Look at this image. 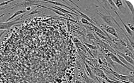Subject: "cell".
Returning a JSON list of instances; mask_svg holds the SVG:
<instances>
[{
  "label": "cell",
  "mask_w": 134,
  "mask_h": 83,
  "mask_svg": "<svg viewBox=\"0 0 134 83\" xmlns=\"http://www.w3.org/2000/svg\"><path fill=\"white\" fill-rule=\"evenodd\" d=\"M23 22H24V20H19V19H15L12 20V21L0 23V30H6L7 29H10L11 27H12L15 25L21 24V23Z\"/></svg>",
  "instance_id": "6da1fadb"
},
{
  "label": "cell",
  "mask_w": 134,
  "mask_h": 83,
  "mask_svg": "<svg viewBox=\"0 0 134 83\" xmlns=\"http://www.w3.org/2000/svg\"><path fill=\"white\" fill-rule=\"evenodd\" d=\"M40 2V1H35V0H25L21 2L18 3L15 5H12L11 7H22V8H27V7H31L32 6H36V3Z\"/></svg>",
  "instance_id": "7a4b0ae2"
},
{
  "label": "cell",
  "mask_w": 134,
  "mask_h": 83,
  "mask_svg": "<svg viewBox=\"0 0 134 83\" xmlns=\"http://www.w3.org/2000/svg\"><path fill=\"white\" fill-rule=\"evenodd\" d=\"M110 73L113 74L114 76V78H116L118 81L123 83H130L129 82V79L132 75H122V74H118L117 72H114V71H113V70L111 69H110Z\"/></svg>",
  "instance_id": "3957f363"
},
{
  "label": "cell",
  "mask_w": 134,
  "mask_h": 83,
  "mask_svg": "<svg viewBox=\"0 0 134 83\" xmlns=\"http://www.w3.org/2000/svg\"><path fill=\"white\" fill-rule=\"evenodd\" d=\"M109 57H110V59L112 60V61H114V62H116L117 63H118V64H119V65H121V66H123L125 68H126V69H128V70H129V71L133 72V68H131L130 67L126 66V65H125V64H124L123 63H122V62H121L120 60H119L118 58L117 57V56H116L115 54H114L113 53H109Z\"/></svg>",
  "instance_id": "277c9868"
},
{
  "label": "cell",
  "mask_w": 134,
  "mask_h": 83,
  "mask_svg": "<svg viewBox=\"0 0 134 83\" xmlns=\"http://www.w3.org/2000/svg\"><path fill=\"white\" fill-rule=\"evenodd\" d=\"M103 28H102V29L104 30L105 32H107V33H108L109 34L113 35V36H114V37H116L117 39H119V41H121V39H120V37H119L117 31H116V29H115L113 27H112V26H105V25H103Z\"/></svg>",
  "instance_id": "5b68a950"
},
{
  "label": "cell",
  "mask_w": 134,
  "mask_h": 83,
  "mask_svg": "<svg viewBox=\"0 0 134 83\" xmlns=\"http://www.w3.org/2000/svg\"><path fill=\"white\" fill-rule=\"evenodd\" d=\"M97 14H98L102 18L103 21L107 24L108 25H109L110 26L113 25V17L111 16H109V15H104V14H102V13L99 12L98 11H97Z\"/></svg>",
  "instance_id": "8992f818"
},
{
  "label": "cell",
  "mask_w": 134,
  "mask_h": 83,
  "mask_svg": "<svg viewBox=\"0 0 134 83\" xmlns=\"http://www.w3.org/2000/svg\"><path fill=\"white\" fill-rule=\"evenodd\" d=\"M40 2H43V3H51V4H53V5H54L55 6H56V7H65V8H68V9L72 10V12L74 13V14H77V12L75 11H74V10L72 9V8H70V7H68V6H66V5H65V4H63L62 3L60 2H58V1H49V0H46V1H40Z\"/></svg>",
  "instance_id": "52a82bcc"
},
{
  "label": "cell",
  "mask_w": 134,
  "mask_h": 83,
  "mask_svg": "<svg viewBox=\"0 0 134 83\" xmlns=\"http://www.w3.org/2000/svg\"><path fill=\"white\" fill-rule=\"evenodd\" d=\"M72 8L73 10H74V11H76V12H78L79 14V15L81 16V17H82V18H84V19H86V20H88V21L89 22H90V23H91V24H93V25L95 24H97V22H94V20L91 19V18H90V17H88V16L86 15V14H83V13H82V12H81V11H79V10H77L76 8H73L72 7Z\"/></svg>",
  "instance_id": "ba28073f"
},
{
  "label": "cell",
  "mask_w": 134,
  "mask_h": 83,
  "mask_svg": "<svg viewBox=\"0 0 134 83\" xmlns=\"http://www.w3.org/2000/svg\"><path fill=\"white\" fill-rule=\"evenodd\" d=\"M91 70H93V73L95 74L96 75H97V76L100 77V78H102V79H103L107 78V76H106L104 72H103L101 69H100V68H91Z\"/></svg>",
  "instance_id": "9c48e42d"
},
{
  "label": "cell",
  "mask_w": 134,
  "mask_h": 83,
  "mask_svg": "<svg viewBox=\"0 0 134 83\" xmlns=\"http://www.w3.org/2000/svg\"><path fill=\"white\" fill-rule=\"evenodd\" d=\"M116 53L118 54V55H120V56H121L122 57L124 58V59H125V60H126L127 61V62H129V63H130L131 65H133V63H134V60H133V59H131V58L130 57V56H128V55H126V54H125V53H121V52H118V51H116Z\"/></svg>",
  "instance_id": "30bf717a"
},
{
  "label": "cell",
  "mask_w": 134,
  "mask_h": 83,
  "mask_svg": "<svg viewBox=\"0 0 134 83\" xmlns=\"http://www.w3.org/2000/svg\"><path fill=\"white\" fill-rule=\"evenodd\" d=\"M26 12H27V11H26V10H18V11H15V12H14V14H13V15H12L10 17H9V18H8V20H7V22L11 21V20L13 19V18H15V17H17V16H19V15H21V14H24V13H26Z\"/></svg>",
  "instance_id": "8fae6325"
},
{
  "label": "cell",
  "mask_w": 134,
  "mask_h": 83,
  "mask_svg": "<svg viewBox=\"0 0 134 83\" xmlns=\"http://www.w3.org/2000/svg\"><path fill=\"white\" fill-rule=\"evenodd\" d=\"M114 12L116 13V15H118V18H119V20H121V22H122V24H123V26H124V27H125V29H126V32H127V33H129V34L131 36H133V32H132V30H131L130 29V28H129V26H128V25H126L125 24V22H124L123 21V20H122L121 18V17H119V14H118V12H117V11H114Z\"/></svg>",
  "instance_id": "7c38bea8"
},
{
  "label": "cell",
  "mask_w": 134,
  "mask_h": 83,
  "mask_svg": "<svg viewBox=\"0 0 134 83\" xmlns=\"http://www.w3.org/2000/svg\"><path fill=\"white\" fill-rule=\"evenodd\" d=\"M114 54H115V55H116V56H117V57L118 58L119 60H120L121 62H122V63H123L124 64H125V65H126V66L130 67V68H133V65H131L130 63H129V62H128L127 61H126V60H125V59H124V58L122 57L121 56H120V55H118V54H117V53H114Z\"/></svg>",
  "instance_id": "4fadbf2b"
},
{
  "label": "cell",
  "mask_w": 134,
  "mask_h": 83,
  "mask_svg": "<svg viewBox=\"0 0 134 83\" xmlns=\"http://www.w3.org/2000/svg\"><path fill=\"white\" fill-rule=\"evenodd\" d=\"M125 3H126V5H127L128 7H129L131 13H132V14L133 15V14H134V7H133V4H132V3H131L130 1H128V0H125Z\"/></svg>",
  "instance_id": "5bb4252c"
},
{
  "label": "cell",
  "mask_w": 134,
  "mask_h": 83,
  "mask_svg": "<svg viewBox=\"0 0 134 83\" xmlns=\"http://www.w3.org/2000/svg\"><path fill=\"white\" fill-rule=\"evenodd\" d=\"M113 1L118 9H120L121 7H123V1H117V0H116V1Z\"/></svg>",
  "instance_id": "9a60e30c"
},
{
  "label": "cell",
  "mask_w": 134,
  "mask_h": 83,
  "mask_svg": "<svg viewBox=\"0 0 134 83\" xmlns=\"http://www.w3.org/2000/svg\"><path fill=\"white\" fill-rule=\"evenodd\" d=\"M84 64H85L86 68L87 71L88 72V73L90 74V76H91L92 78H94V75H93V74L92 73V70H91V68H90V67H89V65L86 63H84Z\"/></svg>",
  "instance_id": "2e32d148"
},
{
  "label": "cell",
  "mask_w": 134,
  "mask_h": 83,
  "mask_svg": "<svg viewBox=\"0 0 134 83\" xmlns=\"http://www.w3.org/2000/svg\"><path fill=\"white\" fill-rule=\"evenodd\" d=\"M39 13H40V11H38V9H37V8H36V9L34 11H31V12L29 13V14H27V15H25L22 16L21 18H23V17H28V16L34 15V14H39Z\"/></svg>",
  "instance_id": "e0dca14e"
},
{
  "label": "cell",
  "mask_w": 134,
  "mask_h": 83,
  "mask_svg": "<svg viewBox=\"0 0 134 83\" xmlns=\"http://www.w3.org/2000/svg\"><path fill=\"white\" fill-rule=\"evenodd\" d=\"M125 52H126V55H128V56H130L131 59H133V53H132V52H131L129 49H128V48L126 49H125Z\"/></svg>",
  "instance_id": "ac0fdd59"
},
{
  "label": "cell",
  "mask_w": 134,
  "mask_h": 83,
  "mask_svg": "<svg viewBox=\"0 0 134 83\" xmlns=\"http://www.w3.org/2000/svg\"><path fill=\"white\" fill-rule=\"evenodd\" d=\"M84 80H85L86 82L87 83H96L93 79L88 78V77L86 76V75H85V78H84Z\"/></svg>",
  "instance_id": "d6986e66"
},
{
  "label": "cell",
  "mask_w": 134,
  "mask_h": 83,
  "mask_svg": "<svg viewBox=\"0 0 134 83\" xmlns=\"http://www.w3.org/2000/svg\"><path fill=\"white\" fill-rule=\"evenodd\" d=\"M85 44L86 46H87L89 48L91 49H97V47L96 46H94V45H91V44H88V43H84Z\"/></svg>",
  "instance_id": "ffe728a7"
},
{
  "label": "cell",
  "mask_w": 134,
  "mask_h": 83,
  "mask_svg": "<svg viewBox=\"0 0 134 83\" xmlns=\"http://www.w3.org/2000/svg\"><path fill=\"white\" fill-rule=\"evenodd\" d=\"M81 22H82V24H84L89 25H92V24H91L90 22H89L88 20L84 19V18H81Z\"/></svg>",
  "instance_id": "44dd1931"
},
{
  "label": "cell",
  "mask_w": 134,
  "mask_h": 83,
  "mask_svg": "<svg viewBox=\"0 0 134 83\" xmlns=\"http://www.w3.org/2000/svg\"><path fill=\"white\" fill-rule=\"evenodd\" d=\"M5 33V30H3L2 32H1V33H0V39H1V36H3V35L4 34V33Z\"/></svg>",
  "instance_id": "7402d4cb"
},
{
  "label": "cell",
  "mask_w": 134,
  "mask_h": 83,
  "mask_svg": "<svg viewBox=\"0 0 134 83\" xmlns=\"http://www.w3.org/2000/svg\"><path fill=\"white\" fill-rule=\"evenodd\" d=\"M8 7H11V6L10 7H4V8H0V11H1V10H5V9H6V8H8Z\"/></svg>",
  "instance_id": "603a6c76"
},
{
  "label": "cell",
  "mask_w": 134,
  "mask_h": 83,
  "mask_svg": "<svg viewBox=\"0 0 134 83\" xmlns=\"http://www.w3.org/2000/svg\"><path fill=\"white\" fill-rule=\"evenodd\" d=\"M5 15V14H1V15H0V18H1V17H3V16L4 15Z\"/></svg>",
  "instance_id": "cb8c5ba5"
},
{
  "label": "cell",
  "mask_w": 134,
  "mask_h": 83,
  "mask_svg": "<svg viewBox=\"0 0 134 83\" xmlns=\"http://www.w3.org/2000/svg\"><path fill=\"white\" fill-rule=\"evenodd\" d=\"M75 83H82V82L80 81H75Z\"/></svg>",
  "instance_id": "d4e9b609"
}]
</instances>
